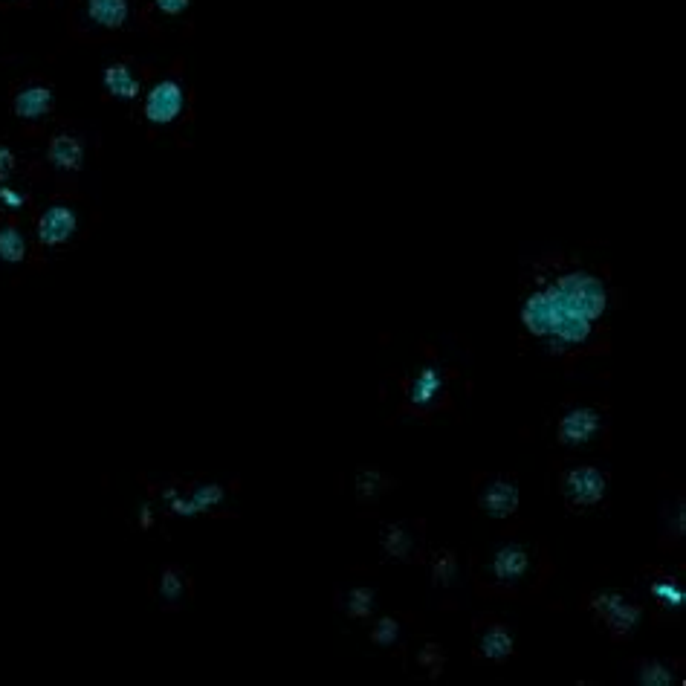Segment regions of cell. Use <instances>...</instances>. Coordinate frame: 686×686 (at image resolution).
I'll return each mask as SVG.
<instances>
[{
    "instance_id": "7a4b0ae2",
    "label": "cell",
    "mask_w": 686,
    "mask_h": 686,
    "mask_svg": "<svg viewBox=\"0 0 686 686\" xmlns=\"http://www.w3.org/2000/svg\"><path fill=\"white\" fill-rule=\"evenodd\" d=\"M585 611L594 617V623L608 632L611 640H626L643 620V605L620 591H597L585 597Z\"/></svg>"
},
{
    "instance_id": "44dd1931",
    "label": "cell",
    "mask_w": 686,
    "mask_h": 686,
    "mask_svg": "<svg viewBox=\"0 0 686 686\" xmlns=\"http://www.w3.org/2000/svg\"><path fill=\"white\" fill-rule=\"evenodd\" d=\"M385 487H388V481H385L377 469H362V472L357 475V495L362 504L377 501V495L383 493Z\"/></svg>"
},
{
    "instance_id": "52a82bcc",
    "label": "cell",
    "mask_w": 686,
    "mask_h": 686,
    "mask_svg": "<svg viewBox=\"0 0 686 686\" xmlns=\"http://www.w3.org/2000/svg\"><path fill=\"white\" fill-rule=\"evenodd\" d=\"M530 571H533V550L524 548L519 542L504 545V548H498L493 553V562H490V577H493V582L519 585V582L530 577Z\"/></svg>"
},
{
    "instance_id": "4fadbf2b",
    "label": "cell",
    "mask_w": 686,
    "mask_h": 686,
    "mask_svg": "<svg viewBox=\"0 0 686 686\" xmlns=\"http://www.w3.org/2000/svg\"><path fill=\"white\" fill-rule=\"evenodd\" d=\"M50 163L58 171H79L84 165V145L79 142V137H70V134L53 137V142H50Z\"/></svg>"
},
{
    "instance_id": "30bf717a",
    "label": "cell",
    "mask_w": 686,
    "mask_h": 686,
    "mask_svg": "<svg viewBox=\"0 0 686 686\" xmlns=\"http://www.w3.org/2000/svg\"><path fill=\"white\" fill-rule=\"evenodd\" d=\"M76 212L70 206H50L38 218V241L44 247H64L76 232Z\"/></svg>"
},
{
    "instance_id": "2e32d148",
    "label": "cell",
    "mask_w": 686,
    "mask_h": 686,
    "mask_svg": "<svg viewBox=\"0 0 686 686\" xmlns=\"http://www.w3.org/2000/svg\"><path fill=\"white\" fill-rule=\"evenodd\" d=\"M105 90H108L113 99L131 102V99L139 96V82L125 64H110L108 70H105Z\"/></svg>"
},
{
    "instance_id": "8992f818",
    "label": "cell",
    "mask_w": 686,
    "mask_h": 686,
    "mask_svg": "<svg viewBox=\"0 0 686 686\" xmlns=\"http://www.w3.org/2000/svg\"><path fill=\"white\" fill-rule=\"evenodd\" d=\"M516 652V640L513 632L507 629V623L487 617L478 623V637H475V658L487 660V663H504L513 658Z\"/></svg>"
},
{
    "instance_id": "ba28073f",
    "label": "cell",
    "mask_w": 686,
    "mask_h": 686,
    "mask_svg": "<svg viewBox=\"0 0 686 686\" xmlns=\"http://www.w3.org/2000/svg\"><path fill=\"white\" fill-rule=\"evenodd\" d=\"M183 105H186V93L180 82L174 79H165V82H157L151 87V93L145 96V119L154 122V125H168L174 122L180 113H183Z\"/></svg>"
},
{
    "instance_id": "83f0119b",
    "label": "cell",
    "mask_w": 686,
    "mask_h": 686,
    "mask_svg": "<svg viewBox=\"0 0 686 686\" xmlns=\"http://www.w3.org/2000/svg\"><path fill=\"white\" fill-rule=\"evenodd\" d=\"M151 524H154V516H151V510L145 507V510H142V527H151Z\"/></svg>"
},
{
    "instance_id": "6da1fadb",
    "label": "cell",
    "mask_w": 686,
    "mask_h": 686,
    "mask_svg": "<svg viewBox=\"0 0 686 686\" xmlns=\"http://www.w3.org/2000/svg\"><path fill=\"white\" fill-rule=\"evenodd\" d=\"M608 310V287L591 270H562L542 278L524 296L519 319L527 336L553 357H577L597 345Z\"/></svg>"
},
{
    "instance_id": "9a60e30c",
    "label": "cell",
    "mask_w": 686,
    "mask_h": 686,
    "mask_svg": "<svg viewBox=\"0 0 686 686\" xmlns=\"http://www.w3.org/2000/svg\"><path fill=\"white\" fill-rule=\"evenodd\" d=\"M681 663L669 660H640L637 663V681L643 686H672L678 684Z\"/></svg>"
},
{
    "instance_id": "277c9868",
    "label": "cell",
    "mask_w": 686,
    "mask_h": 686,
    "mask_svg": "<svg viewBox=\"0 0 686 686\" xmlns=\"http://www.w3.org/2000/svg\"><path fill=\"white\" fill-rule=\"evenodd\" d=\"M605 435V409L597 403H577L559 414L556 443L565 449H582Z\"/></svg>"
},
{
    "instance_id": "4316f807",
    "label": "cell",
    "mask_w": 686,
    "mask_h": 686,
    "mask_svg": "<svg viewBox=\"0 0 686 686\" xmlns=\"http://www.w3.org/2000/svg\"><path fill=\"white\" fill-rule=\"evenodd\" d=\"M12 171H15V154H12L6 145H0V183H3Z\"/></svg>"
},
{
    "instance_id": "e0dca14e",
    "label": "cell",
    "mask_w": 686,
    "mask_h": 686,
    "mask_svg": "<svg viewBox=\"0 0 686 686\" xmlns=\"http://www.w3.org/2000/svg\"><path fill=\"white\" fill-rule=\"evenodd\" d=\"M383 550L391 559H412L414 539L403 524H388L383 530Z\"/></svg>"
},
{
    "instance_id": "d4e9b609",
    "label": "cell",
    "mask_w": 686,
    "mask_h": 686,
    "mask_svg": "<svg viewBox=\"0 0 686 686\" xmlns=\"http://www.w3.org/2000/svg\"><path fill=\"white\" fill-rule=\"evenodd\" d=\"M0 203L6 206V209H24V203H27V197L21 192H15V189H9V186H0Z\"/></svg>"
},
{
    "instance_id": "7402d4cb",
    "label": "cell",
    "mask_w": 686,
    "mask_h": 686,
    "mask_svg": "<svg viewBox=\"0 0 686 686\" xmlns=\"http://www.w3.org/2000/svg\"><path fill=\"white\" fill-rule=\"evenodd\" d=\"M455 574H458V559L449 550H438L435 559H432V579H435V585H440V588L452 585Z\"/></svg>"
},
{
    "instance_id": "3957f363",
    "label": "cell",
    "mask_w": 686,
    "mask_h": 686,
    "mask_svg": "<svg viewBox=\"0 0 686 686\" xmlns=\"http://www.w3.org/2000/svg\"><path fill=\"white\" fill-rule=\"evenodd\" d=\"M559 493L565 498L568 510L588 513V510L600 507L608 495V472L591 467V464L565 467L559 475Z\"/></svg>"
},
{
    "instance_id": "5bb4252c",
    "label": "cell",
    "mask_w": 686,
    "mask_h": 686,
    "mask_svg": "<svg viewBox=\"0 0 686 686\" xmlns=\"http://www.w3.org/2000/svg\"><path fill=\"white\" fill-rule=\"evenodd\" d=\"M87 15L99 27L119 29L125 27L131 6H128V0H87Z\"/></svg>"
},
{
    "instance_id": "5b68a950",
    "label": "cell",
    "mask_w": 686,
    "mask_h": 686,
    "mask_svg": "<svg viewBox=\"0 0 686 686\" xmlns=\"http://www.w3.org/2000/svg\"><path fill=\"white\" fill-rule=\"evenodd\" d=\"M475 501H478V510L487 519L510 522L522 507V490H519L516 475H507V472L487 475L475 490Z\"/></svg>"
},
{
    "instance_id": "cb8c5ba5",
    "label": "cell",
    "mask_w": 686,
    "mask_h": 686,
    "mask_svg": "<svg viewBox=\"0 0 686 686\" xmlns=\"http://www.w3.org/2000/svg\"><path fill=\"white\" fill-rule=\"evenodd\" d=\"M397 632H400V626H397V620H380L377 626H374V632H371V640L377 643V646H391L394 640H397Z\"/></svg>"
},
{
    "instance_id": "8fae6325",
    "label": "cell",
    "mask_w": 686,
    "mask_h": 686,
    "mask_svg": "<svg viewBox=\"0 0 686 686\" xmlns=\"http://www.w3.org/2000/svg\"><path fill=\"white\" fill-rule=\"evenodd\" d=\"M446 383L438 368H420V374H414L412 380H406V400L412 409H432L443 397Z\"/></svg>"
},
{
    "instance_id": "484cf974",
    "label": "cell",
    "mask_w": 686,
    "mask_h": 686,
    "mask_svg": "<svg viewBox=\"0 0 686 686\" xmlns=\"http://www.w3.org/2000/svg\"><path fill=\"white\" fill-rule=\"evenodd\" d=\"M154 6L165 15H180V12L189 9V0H154Z\"/></svg>"
},
{
    "instance_id": "9c48e42d",
    "label": "cell",
    "mask_w": 686,
    "mask_h": 686,
    "mask_svg": "<svg viewBox=\"0 0 686 686\" xmlns=\"http://www.w3.org/2000/svg\"><path fill=\"white\" fill-rule=\"evenodd\" d=\"M646 585H649V597H652V603L658 605V611H663V614H678L684 608L686 588L675 574L652 568Z\"/></svg>"
},
{
    "instance_id": "ffe728a7",
    "label": "cell",
    "mask_w": 686,
    "mask_h": 686,
    "mask_svg": "<svg viewBox=\"0 0 686 686\" xmlns=\"http://www.w3.org/2000/svg\"><path fill=\"white\" fill-rule=\"evenodd\" d=\"M186 585H189V579H186V574H183L180 568H165L163 579H160V597H163V603H183Z\"/></svg>"
},
{
    "instance_id": "603a6c76",
    "label": "cell",
    "mask_w": 686,
    "mask_h": 686,
    "mask_svg": "<svg viewBox=\"0 0 686 686\" xmlns=\"http://www.w3.org/2000/svg\"><path fill=\"white\" fill-rule=\"evenodd\" d=\"M371 600H374L371 588H354L348 594V617H354V620L371 617Z\"/></svg>"
},
{
    "instance_id": "d6986e66",
    "label": "cell",
    "mask_w": 686,
    "mask_h": 686,
    "mask_svg": "<svg viewBox=\"0 0 686 686\" xmlns=\"http://www.w3.org/2000/svg\"><path fill=\"white\" fill-rule=\"evenodd\" d=\"M223 498H226V493H223V487H218V484H203V487H194L192 493L186 495V501H189V516L215 510V507L223 504Z\"/></svg>"
},
{
    "instance_id": "ac0fdd59",
    "label": "cell",
    "mask_w": 686,
    "mask_h": 686,
    "mask_svg": "<svg viewBox=\"0 0 686 686\" xmlns=\"http://www.w3.org/2000/svg\"><path fill=\"white\" fill-rule=\"evenodd\" d=\"M27 258V238L18 232V226H0V261L21 264Z\"/></svg>"
},
{
    "instance_id": "7c38bea8",
    "label": "cell",
    "mask_w": 686,
    "mask_h": 686,
    "mask_svg": "<svg viewBox=\"0 0 686 686\" xmlns=\"http://www.w3.org/2000/svg\"><path fill=\"white\" fill-rule=\"evenodd\" d=\"M53 99V87H47V84H29V87L15 93L12 110H15L18 119L35 122V119H41V116H47L53 110Z\"/></svg>"
}]
</instances>
